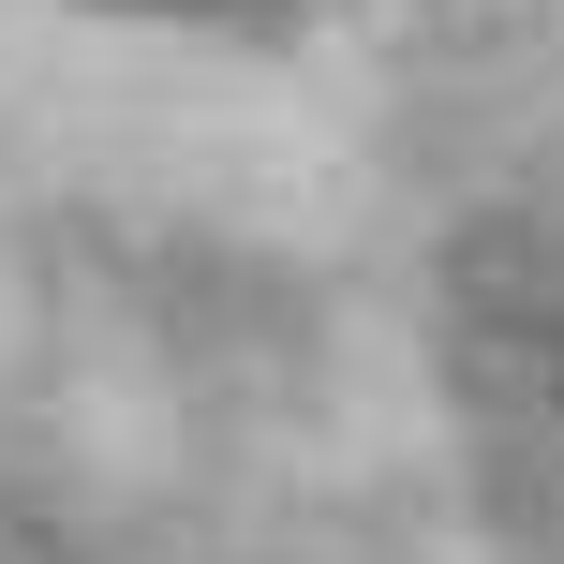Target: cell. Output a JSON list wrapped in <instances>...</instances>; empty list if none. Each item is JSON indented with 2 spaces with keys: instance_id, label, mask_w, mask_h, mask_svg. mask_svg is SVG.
I'll return each instance as SVG.
<instances>
[{
  "instance_id": "1",
  "label": "cell",
  "mask_w": 564,
  "mask_h": 564,
  "mask_svg": "<svg viewBox=\"0 0 564 564\" xmlns=\"http://www.w3.org/2000/svg\"><path fill=\"white\" fill-rule=\"evenodd\" d=\"M446 401L476 506L535 564H564V268H535L520 238H476L446 268Z\"/></svg>"
},
{
  "instance_id": "2",
  "label": "cell",
  "mask_w": 564,
  "mask_h": 564,
  "mask_svg": "<svg viewBox=\"0 0 564 564\" xmlns=\"http://www.w3.org/2000/svg\"><path fill=\"white\" fill-rule=\"evenodd\" d=\"M0 564H75V550H59L45 520H15V506H0Z\"/></svg>"
}]
</instances>
